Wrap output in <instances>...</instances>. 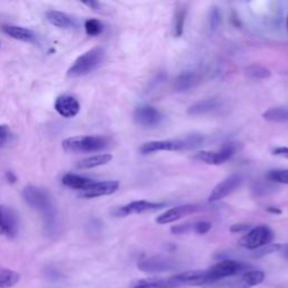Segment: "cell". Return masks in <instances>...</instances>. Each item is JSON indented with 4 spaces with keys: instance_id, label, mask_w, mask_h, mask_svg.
Segmentation results:
<instances>
[{
    "instance_id": "1",
    "label": "cell",
    "mask_w": 288,
    "mask_h": 288,
    "mask_svg": "<svg viewBox=\"0 0 288 288\" xmlns=\"http://www.w3.org/2000/svg\"><path fill=\"white\" fill-rule=\"evenodd\" d=\"M23 198L32 208L41 214L49 229L55 227V206L52 197L47 190L35 187V186H27L23 190Z\"/></svg>"
},
{
    "instance_id": "2",
    "label": "cell",
    "mask_w": 288,
    "mask_h": 288,
    "mask_svg": "<svg viewBox=\"0 0 288 288\" xmlns=\"http://www.w3.org/2000/svg\"><path fill=\"white\" fill-rule=\"evenodd\" d=\"M110 140L103 135H80L65 139L62 142L64 151L70 153H93L109 148Z\"/></svg>"
},
{
    "instance_id": "3",
    "label": "cell",
    "mask_w": 288,
    "mask_h": 288,
    "mask_svg": "<svg viewBox=\"0 0 288 288\" xmlns=\"http://www.w3.org/2000/svg\"><path fill=\"white\" fill-rule=\"evenodd\" d=\"M203 142V138L201 135H188L185 139L177 140H159V141H150L144 143L140 148V152L142 154L153 153L159 151H182L188 150L198 146Z\"/></svg>"
},
{
    "instance_id": "4",
    "label": "cell",
    "mask_w": 288,
    "mask_h": 288,
    "mask_svg": "<svg viewBox=\"0 0 288 288\" xmlns=\"http://www.w3.org/2000/svg\"><path fill=\"white\" fill-rule=\"evenodd\" d=\"M104 59L105 50L103 48L96 47L94 49H90L87 52L78 56L77 60L73 62L69 70H68L67 76L69 78H79L89 75L103 63Z\"/></svg>"
},
{
    "instance_id": "5",
    "label": "cell",
    "mask_w": 288,
    "mask_h": 288,
    "mask_svg": "<svg viewBox=\"0 0 288 288\" xmlns=\"http://www.w3.org/2000/svg\"><path fill=\"white\" fill-rule=\"evenodd\" d=\"M274 239V233L266 225H259L248 231L240 239V246L249 250L260 249L261 247L268 246Z\"/></svg>"
},
{
    "instance_id": "6",
    "label": "cell",
    "mask_w": 288,
    "mask_h": 288,
    "mask_svg": "<svg viewBox=\"0 0 288 288\" xmlns=\"http://www.w3.org/2000/svg\"><path fill=\"white\" fill-rule=\"evenodd\" d=\"M138 267L144 273H165L177 269L178 262L170 257L152 256L148 258H141L138 262Z\"/></svg>"
},
{
    "instance_id": "7",
    "label": "cell",
    "mask_w": 288,
    "mask_h": 288,
    "mask_svg": "<svg viewBox=\"0 0 288 288\" xmlns=\"http://www.w3.org/2000/svg\"><path fill=\"white\" fill-rule=\"evenodd\" d=\"M247 266L245 263L227 259V260H222L217 262L216 264H214V266H212L210 269H207L206 272L211 283H214V281L216 280L238 275L242 272H245Z\"/></svg>"
},
{
    "instance_id": "8",
    "label": "cell",
    "mask_w": 288,
    "mask_h": 288,
    "mask_svg": "<svg viewBox=\"0 0 288 288\" xmlns=\"http://www.w3.org/2000/svg\"><path fill=\"white\" fill-rule=\"evenodd\" d=\"M235 153V145L232 143H227L218 151H201L193 156V159L200 162H204L206 165L219 166L222 163L230 160Z\"/></svg>"
},
{
    "instance_id": "9",
    "label": "cell",
    "mask_w": 288,
    "mask_h": 288,
    "mask_svg": "<svg viewBox=\"0 0 288 288\" xmlns=\"http://www.w3.org/2000/svg\"><path fill=\"white\" fill-rule=\"evenodd\" d=\"M242 182H243V177L241 173L231 174L214 187L212 193L208 196V201L211 203L222 201L230 194H232L236 188H239Z\"/></svg>"
},
{
    "instance_id": "10",
    "label": "cell",
    "mask_w": 288,
    "mask_h": 288,
    "mask_svg": "<svg viewBox=\"0 0 288 288\" xmlns=\"http://www.w3.org/2000/svg\"><path fill=\"white\" fill-rule=\"evenodd\" d=\"M19 221L16 212L8 206L0 205V235L13 239L18 234Z\"/></svg>"
},
{
    "instance_id": "11",
    "label": "cell",
    "mask_w": 288,
    "mask_h": 288,
    "mask_svg": "<svg viewBox=\"0 0 288 288\" xmlns=\"http://www.w3.org/2000/svg\"><path fill=\"white\" fill-rule=\"evenodd\" d=\"M163 203H152L146 201H135L131 202L128 204L116 208L114 211V215L118 217H124L133 214H142L145 212H153L158 211L165 206Z\"/></svg>"
},
{
    "instance_id": "12",
    "label": "cell",
    "mask_w": 288,
    "mask_h": 288,
    "mask_svg": "<svg viewBox=\"0 0 288 288\" xmlns=\"http://www.w3.org/2000/svg\"><path fill=\"white\" fill-rule=\"evenodd\" d=\"M162 114L157 108L149 105L137 107L134 110V120L139 125L145 127H154L162 122Z\"/></svg>"
},
{
    "instance_id": "13",
    "label": "cell",
    "mask_w": 288,
    "mask_h": 288,
    "mask_svg": "<svg viewBox=\"0 0 288 288\" xmlns=\"http://www.w3.org/2000/svg\"><path fill=\"white\" fill-rule=\"evenodd\" d=\"M120 187V183L115 182V180H107V182H94L92 185L80 191L79 196L81 198H97V197L107 196L114 194L115 191Z\"/></svg>"
},
{
    "instance_id": "14",
    "label": "cell",
    "mask_w": 288,
    "mask_h": 288,
    "mask_svg": "<svg viewBox=\"0 0 288 288\" xmlns=\"http://www.w3.org/2000/svg\"><path fill=\"white\" fill-rule=\"evenodd\" d=\"M201 210H202V207H200L198 205H193V204L172 207V208H170V210L166 211L165 213H162L161 215L158 216L156 218V222L161 225L169 224V223L176 222V221H178V219L183 218L187 215H190V214H194Z\"/></svg>"
},
{
    "instance_id": "15",
    "label": "cell",
    "mask_w": 288,
    "mask_h": 288,
    "mask_svg": "<svg viewBox=\"0 0 288 288\" xmlns=\"http://www.w3.org/2000/svg\"><path fill=\"white\" fill-rule=\"evenodd\" d=\"M54 108L61 116L65 118H72L77 116L79 112H80V104L72 96L63 95L56 98Z\"/></svg>"
},
{
    "instance_id": "16",
    "label": "cell",
    "mask_w": 288,
    "mask_h": 288,
    "mask_svg": "<svg viewBox=\"0 0 288 288\" xmlns=\"http://www.w3.org/2000/svg\"><path fill=\"white\" fill-rule=\"evenodd\" d=\"M183 286H201L211 283L206 270H189L173 276Z\"/></svg>"
},
{
    "instance_id": "17",
    "label": "cell",
    "mask_w": 288,
    "mask_h": 288,
    "mask_svg": "<svg viewBox=\"0 0 288 288\" xmlns=\"http://www.w3.org/2000/svg\"><path fill=\"white\" fill-rule=\"evenodd\" d=\"M184 287L182 284L179 283L172 277L169 278H157V277H151V278H143L137 280L135 283L132 284L131 288H180Z\"/></svg>"
},
{
    "instance_id": "18",
    "label": "cell",
    "mask_w": 288,
    "mask_h": 288,
    "mask_svg": "<svg viewBox=\"0 0 288 288\" xmlns=\"http://www.w3.org/2000/svg\"><path fill=\"white\" fill-rule=\"evenodd\" d=\"M2 31L11 38L18 39V41L25 43H35L37 39L36 34L26 27L7 24L2 26Z\"/></svg>"
},
{
    "instance_id": "19",
    "label": "cell",
    "mask_w": 288,
    "mask_h": 288,
    "mask_svg": "<svg viewBox=\"0 0 288 288\" xmlns=\"http://www.w3.org/2000/svg\"><path fill=\"white\" fill-rule=\"evenodd\" d=\"M221 107V101L216 98H208L201 101H197L194 105H191L187 109V114L191 116H198L217 110Z\"/></svg>"
},
{
    "instance_id": "20",
    "label": "cell",
    "mask_w": 288,
    "mask_h": 288,
    "mask_svg": "<svg viewBox=\"0 0 288 288\" xmlns=\"http://www.w3.org/2000/svg\"><path fill=\"white\" fill-rule=\"evenodd\" d=\"M47 19L51 24L59 28H75L77 21L70 15L58 10H50L47 13Z\"/></svg>"
},
{
    "instance_id": "21",
    "label": "cell",
    "mask_w": 288,
    "mask_h": 288,
    "mask_svg": "<svg viewBox=\"0 0 288 288\" xmlns=\"http://www.w3.org/2000/svg\"><path fill=\"white\" fill-rule=\"evenodd\" d=\"M264 280V274L260 270H250L241 276V278L234 284V288H250L261 284Z\"/></svg>"
},
{
    "instance_id": "22",
    "label": "cell",
    "mask_w": 288,
    "mask_h": 288,
    "mask_svg": "<svg viewBox=\"0 0 288 288\" xmlns=\"http://www.w3.org/2000/svg\"><path fill=\"white\" fill-rule=\"evenodd\" d=\"M93 183H94L93 179L79 176V174H76V173H67L63 177H62V184L71 189L83 190L87 187H89V186Z\"/></svg>"
},
{
    "instance_id": "23",
    "label": "cell",
    "mask_w": 288,
    "mask_h": 288,
    "mask_svg": "<svg viewBox=\"0 0 288 288\" xmlns=\"http://www.w3.org/2000/svg\"><path fill=\"white\" fill-rule=\"evenodd\" d=\"M197 82H198V78H197L195 73L186 72L176 78V80H174L173 83V88L178 93H185L195 87Z\"/></svg>"
},
{
    "instance_id": "24",
    "label": "cell",
    "mask_w": 288,
    "mask_h": 288,
    "mask_svg": "<svg viewBox=\"0 0 288 288\" xmlns=\"http://www.w3.org/2000/svg\"><path fill=\"white\" fill-rule=\"evenodd\" d=\"M112 160H113V156L110 153L96 154L80 160L78 162L77 167L80 169H92V168L107 165V163H109Z\"/></svg>"
},
{
    "instance_id": "25",
    "label": "cell",
    "mask_w": 288,
    "mask_h": 288,
    "mask_svg": "<svg viewBox=\"0 0 288 288\" xmlns=\"http://www.w3.org/2000/svg\"><path fill=\"white\" fill-rule=\"evenodd\" d=\"M263 120L273 123H288V106H276L262 114Z\"/></svg>"
},
{
    "instance_id": "26",
    "label": "cell",
    "mask_w": 288,
    "mask_h": 288,
    "mask_svg": "<svg viewBox=\"0 0 288 288\" xmlns=\"http://www.w3.org/2000/svg\"><path fill=\"white\" fill-rule=\"evenodd\" d=\"M186 16H187V8H186V6L185 5L178 6L176 10H174L173 19H172L173 36L180 37L183 35L185 21H186Z\"/></svg>"
},
{
    "instance_id": "27",
    "label": "cell",
    "mask_w": 288,
    "mask_h": 288,
    "mask_svg": "<svg viewBox=\"0 0 288 288\" xmlns=\"http://www.w3.org/2000/svg\"><path fill=\"white\" fill-rule=\"evenodd\" d=\"M20 279L18 273L14 270L0 268V288H9L15 286Z\"/></svg>"
},
{
    "instance_id": "28",
    "label": "cell",
    "mask_w": 288,
    "mask_h": 288,
    "mask_svg": "<svg viewBox=\"0 0 288 288\" xmlns=\"http://www.w3.org/2000/svg\"><path fill=\"white\" fill-rule=\"evenodd\" d=\"M246 75L250 77L251 79H256V80H261V79H267L272 76V72L266 67L259 65V64H252L246 68Z\"/></svg>"
},
{
    "instance_id": "29",
    "label": "cell",
    "mask_w": 288,
    "mask_h": 288,
    "mask_svg": "<svg viewBox=\"0 0 288 288\" xmlns=\"http://www.w3.org/2000/svg\"><path fill=\"white\" fill-rule=\"evenodd\" d=\"M267 178L276 184L288 185V169H274L267 173Z\"/></svg>"
},
{
    "instance_id": "30",
    "label": "cell",
    "mask_w": 288,
    "mask_h": 288,
    "mask_svg": "<svg viewBox=\"0 0 288 288\" xmlns=\"http://www.w3.org/2000/svg\"><path fill=\"white\" fill-rule=\"evenodd\" d=\"M84 30H86V33L89 36H97L103 32L104 26L100 20L89 18L84 21Z\"/></svg>"
},
{
    "instance_id": "31",
    "label": "cell",
    "mask_w": 288,
    "mask_h": 288,
    "mask_svg": "<svg viewBox=\"0 0 288 288\" xmlns=\"http://www.w3.org/2000/svg\"><path fill=\"white\" fill-rule=\"evenodd\" d=\"M222 23V11L216 6L211 8L210 15H208V25H210L211 31H215L221 25Z\"/></svg>"
},
{
    "instance_id": "32",
    "label": "cell",
    "mask_w": 288,
    "mask_h": 288,
    "mask_svg": "<svg viewBox=\"0 0 288 288\" xmlns=\"http://www.w3.org/2000/svg\"><path fill=\"white\" fill-rule=\"evenodd\" d=\"M11 138H13V134H11L9 126L2 124L0 125V148H4V146L7 145L10 142Z\"/></svg>"
},
{
    "instance_id": "33",
    "label": "cell",
    "mask_w": 288,
    "mask_h": 288,
    "mask_svg": "<svg viewBox=\"0 0 288 288\" xmlns=\"http://www.w3.org/2000/svg\"><path fill=\"white\" fill-rule=\"evenodd\" d=\"M211 229H212V223L211 222H206V221L197 222V223L194 224V227H193V230L195 231L197 234H205Z\"/></svg>"
},
{
    "instance_id": "34",
    "label": "cell",
    "mask_w": 288,
    "mask_h": 288,
    "mask_svg": "<svg viewBox=\"0 0 288 288\" xmlns=\"http://www.w3.org/2000/svg\"><path fill=\"white\" fill-rule=\"evenodd\" d=\"M194 224L191 225L189 223H186V224H179V225H174V227L171 228V233L172 234H185V233H188L189 231L193 230Z\"/></svg>"
},
{
    "instance_id": "35",
    "label": "cell",
    "mask_w": 288,
    "mask_h": 288,
    "mask_svg": "<svg viewBox=\"0 0 288 288\" xmlns=\"http://www.w3.org/2000/svg\"><path fill=\"white\" fill-rule=\"evenodd\" d=\"M252 228L250 224H245V223H240V224H234L231 227L230 231L232 233H241V232H248L250 231Z\"/></svg>"
},
{
    "instance_id": "36",
    "label": "cell",
    "mask_w": 288,
    "mask_h": 288,
    "mask_svg": "<svg viewBox=\"0 0 288 288\" xmlns=\"http://www.w3.org/2000/svg\"><path fill=\"white\" fill-rule=\"evenodd\" d=\"M273 154L274 156H277V157L285 158V159H288V148H286V146H280V148H276L273 151Z\"/></svg>"
},
{
    "instance_id": "37",
    "label": "cell",
    "mask_w": 288,
    "mask_h": 288,
    "mask_svg": "<svg viewBox=\"0 0 288 288\" xmlns=\"http://www.w3.org/2000/svg\"><path fill=\"white\" fill-rule=\"evenodd\" d=\"M278 252H280V255L284 258L288 259V243L287 245H279Z\"/></svg>"
},
{
    "instance_id": "38",
    "label": "cell",
    "mask_w": 288,
    "mask_h": 288,
    "mask_svg": "<svg viewBox=\"0 0 288 288\" xmlns=\"http://www.w3.org/2000/svg\"><path fill=\"white\" fill-rule=\"evenodd\" d=\"M6 179H7L8 183H10V184H15L17 182L16 174L13 171H7V172H6Z\"/></svg>"
},
{
    "instance_id": "39",
    "label": "cell",
    "mask_w": 288,
    "mask_h": 288,
    "mask_svg": "<svg viewBox=\"0 0 288 288\" xmlns=\"http://www.w3.org/2000/svg\"><path fill=\"white\" fill-rule=\"evenodd\" d=\"M82 4L88 6V7H90L94 10H97L100 7V4L98 2H83Z\"/></svg>"
},
{
    "instance_id": "40",
    "label": "cell",
    "mask_w": 288,
    "mask_h": 288,
    "mask_svg": "<svg viewBox=\"0 0 288 288\" xmlns=\"http://www.w3.org/2000/svg\"><path fill=\"white\" fill-rule=\"evenodd\" d=\"M267 211H268L269 213L277 214V215H279V214H281V211H280V210H278L277 207H272V206H269V207L267 208Z\"/></svg>"
},
{
    "instance_id": "41",
    "label": "cell",
    "mask_w": 288,
    "mask_h": 288,
    "mask_svg": "<svg viewBox=\"0 0 288 288\" xmlns=\"http://www.w3.org/2000/svg\"><path fill=\"white\" fill-rule=\"evenodd\" d=\"M286 27H287V31H288V15H287V20H286Z\"/></svg>"
},
{
    "instance_id": "42",
    "label": "cell",
    "mask_w": 288,
    "mask_h": 288,
    "mask_svg": "<svg viewBox=\"0 0 288 288\" xmlns=\"http://www.w3.org/2000/svg\"><path fill=\"white\" fill-rule=\"evenodd\" d=\"M0 47H2V43H0Z\"/></svg>"
}]
</instances>
